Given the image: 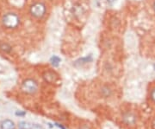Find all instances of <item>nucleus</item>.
Masks as SVG:
<instances>
[{
  "instance_id": "f257e3e1",
  "label": "nucleus",
  "mask_w": 155,
  "mask_h": 129,
  "mask_svg": "<svg viewBox=\"0 0 155 129\" xmlns=\"http://www.w3.org/2000/svg\"><path fill=\"white\" fill-rule=\"evenodd\" d=\"M3 25L7 29H15L20 23V18L15 13H7L2 19Z\"/></svg>"
},
{
  "instance_id": "f03ea898",
  "label": "nucleus",
  "mask_w": 155,
  "mask_h": 129,
  "mask_svg": "<svg viewBox=\"0 0 155 129\" xmlns=\"http://www.w3.org/2000/svg\"><path fill=\"white\" fill-rule=\"evenodd\" d=\"M46 11H47L46 5L41 2L34 3L33 5L30 6V9H29V12H30L31 16L35 18H37V19H41L44 17Z\"/></svg>"
},
{
  "instance_id": "7ed1b4c3",
  "label": "nucleus",
  "mask_w": 155,
  "mask_h": 129,
  "mask_svg": "<svg viewBox=\"0 0 155 129\" xmlns=\"http://www.w3.org/2000/svg\"><path fill=\"white\" fill-rule=\"evenodd\" d=\"M22 90L29 95H33L37 92L38 90V84L33 79H27L25 80L22 84Z\"/></svg>"
},
{
  "instance_id": "20e7f679",
  "label": "nucleus",
  "mask_w": 155,
  "mask_h": 129,
  "mask_svg": "<svg viewBox=\"0 0 155 129\" xmlns=\"http://www.w3.org/2000/svg\"><path fill=\"white\" fill-rule=\"evenodd\" d=\"M122 121L127 126H134V125H135L136 121H137V118L134 113H124L122 114Z\"/></svg>"
},
{
  "instance_id": "39448f33",
  "label": "nucleus",
  "mask_w": 155,
  "mask_h": 129,
  "mask_svg": "<svg viewBox=\"0 0 155 129\" xmlns=\"http://www.w3.org/2000/svg\"><path fill=\"white\" fill-rule=\"evenodd\" d=\"M45 81H47L48 83H54L58 80V75L56 73L53 72V71H48L43 75Z\"/></svg>"
},
{
  "instance_id": "423d86ee",
  "label": "nucleus",
  "mask_w": 155,
  "mask_h": 129,
  "mask_svg": "<svg viewBox=\"0 0 155 129\" xmlns=\"http://www.w3.org/2000/svg\"><path fill=\"white\" fill-rule=\"evenodd\" d=\"M2 129H15V124L11 120H5L1 123Z\"/></svg>"
},
{
  "instance_id": "0eeeda50",
  "label": "nucleus",
  "mask_w": 155,
  "mask_h": 129,
  "mask_svg": "<svg viewBox=\"0 0 155 129\" xmlns=\"http://www.w3.org/2000/svg\"><path fill=\"white\" fill-rule=\"evenodd\" d=\"M61 58H60L59 56H52V58H51V64H52L54 67H58V66L60 65V63H61Z\"/></svg>"
},
{
  "instance_id": "6e6552de",
  "label": "nucleus",
  "mask_w": 155,
  "mask_h": 129,
  "mask_svg": "<svg viewBox=\"0 0 155 129\" xmlns=\"http://www.w3.org/2000/svg\"><path fill=\"white\" fill-rule=\"evenodd\" d=\"M0 50L3 51L4 52L8 53V52H10L11 51V45L8 44L7 43H2V44H0Z\"/></svg>"
},
{
  "instance_id": "1a4fd4ad",
  "label": "nucleus",
  "mask_w": 155,
  "mask_h": 129,
  "mask_svg": "<svg viewBox=\"0 0 155 129\" xmlns=\"http://www.w3.org/2000/svg\"><path fill=\"white\" fill-rule=\"evenodd\" d=\"M102 95L104 96V97H109L111 95V90L109 87L104 86L102 88Z\"/></svg>"
},
{
  "instance_id": "9d476101",
  "label": "nucleus",
  "mask_w": 155,
  "mask_h": 129,
  "mask_svg": "<svg viewBox=\"0 0 155 129\" xmlns=\"http://www.w3.org/2000/svg\"><path fill=\"white\" fill-rule=\"evenodd\" d=\"M31 127H32V125L27 123V122H24V121H22L19 123V128L20 129H31Z\"/></svg>"
},
{
  "instance_id": "9b49d317",
  "label": "nucleus",
  "mask_w": 155,
  "mask_h": 129,
  "mask_svg": "<svg viewBox=\"0 0 155 129\" xmlns=\"http://www.w3.org/2000/svg\"><path fill=\"white\" fill-rule=\"evenodd\" d=\"M150 97H151V99H152V101L155 102V88L154 89H153L152 91H151V93H150Z\"/></svg>"
},
{
  "instance_id": "f8f14e48",
  "label": "nucleus",
  "mask_w": 155,
  "mask_h": 129,
  "mask_svg": "<svg viewBox=\"0 0 155 129\" xmlns=\"http://www.w3.org/2000/svg\"><path fill=\"white\" fill-rule=\"evenodd\" d=\"M79 129H91V126L88 125V124H83V125L79 127Z\"/></svg>"
},
{
  "instance_id": "ddd939ff",
  "label": "nucleus",
  "mask_w": 155,
  "mask_h": 129,
  "mask_svg": "<svg viewBox=\"0 0 155 129\" xmlns=\"http://www.w3.org/2000/svg\"><path fill=\"white\" fill-rule=\"evenodd\" d=\"M31 129H43V127L41 126H39V125H32Z\"/></svg>"
},
{
  "instance_id": "4468645a",
  "label": "nucleus",
  "mask_w": 155,
  "mask_h": 129,
  "mask_svg": "<svg viewBox=\"0 0 155 129\" xmlns=\"http://www.w3.org/2000/svg\"><path fill=\"white\" fill-rule=\"evenodd\" d=\"M16 114L19 115V116H23V115H25V112H17Z\"/></svg>"
},
{
  "instance_id": "2eb2a0df",
  "label": "nucleus",
  "mask_w": 155,
  "mask_h": 129,
  "mask_svg": "<svg viewBox=\"0 0 155 129\" xmlns=\"http://www.w3.org/2000/svg\"><path fill=\"white\" fill-rule=\"evenodd\" d=\"M116 0H107V2H108V4L109 5H112L115 2H116Z\"/></svg>"
},
{
  "instance_id": "dca6fc26",
  "label": "nucleus",
  "mask_w": 155,
  "mask_h": 129,
  "mask_svg": "<svg viewBox=\"0 0 155 129\" xmlns=\"http://www.w3.org/2000/svg\"><path fill=\"white\" fill-rule=\"evenodd\" d=\"M152 128L155 129V119L153 120V122H152Z\"/></svg>"
},
{
  "instance_id": "f3484780",
  "label": "nucleus",
  "mask_w": 155,
  "mask_h": 129,
  "mask_svg": "<svg viewBox=\"0 0 155 129\" xmlns=\"http://www.w3.org/2000/svg\"><path fill=\"white\" fill-rule=\"evenodd\" d=\"M55 125H56V126H57V127H60V128H61V129H65V128H64V127H62V126H61V125H60V124L56 123Z\"/></svg>"
},
{
  "instance_id": "a211bd4d",
  "label": "nucleus",
  "mask_w": 155,
  "mask_h": 129,
  "mask_svg": "<svg viewBox=\"0 0 155 129\" xmlns=\"http://www.w3.org/2000/svg\"><path fill=\"white\" fill-rule=\"evenodd\" d=\"M153 9H154V11H155V2L153 3Z\"/></svg>"
},
{
  "instance_id": "6ab92c4d",
  "label": "nucleus",
  "mask_w": 155,
  "mask_h": 129,
  "mask_svg": "<svg viewBox=\"0 0 155 129\" xmlns=\"http://www.w3.org/2000/svg\"><path fill=\"white\" fill-rule=\"evenodd\" d=\"M153 67H154V70H155V64H154V65H153Z\"/></svg>"
}]
</instances>
